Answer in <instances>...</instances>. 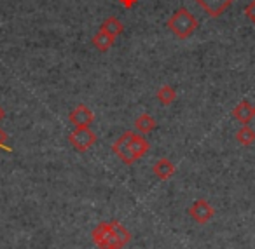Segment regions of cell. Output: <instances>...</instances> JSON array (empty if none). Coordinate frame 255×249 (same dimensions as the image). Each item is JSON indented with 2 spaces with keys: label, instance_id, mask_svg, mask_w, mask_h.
Returning a JSON list of instances; mask_svg holds the SVG:
<instances>
[{
  "label": "cell",
  "instance_id": "cell-20",
  "mask_svg": "<svg viewBox=\"0 0 255 249\" xmlns=\"http://www.w3.org/2000/svg\"><path fill=\"white\" fill-rule=\"evenodd\" d=\"M4 117H5V110L2 108V105H0V122L4 120Z\"/></svg>",
  "mask_w": 255,
  "mask_h": 249
},
{
  "label": "cell",
  "instance_id": "cell-17",
  "mask_svg": "<svg viewBox=\"0 0 255 249\" xmlns=\"http://www.w3.org/2000/svg\"><path fill=\"white\" fill-rule=\"evenodd\" d=\"M243 14L247 16V19L252 23V25H255V0H250V2L245 5Z\"/></svg>",
  "mask_w": 255,
  "mask_h": 249
},
{
  "label": "cell",
  "instance_id": "cell-2",
  "mask_svg": "<svg viewBox=\"0 0 255 249\" xmlns=\"http://www.w3.org/2000/svg\"><path fill=\"white\" fill-rule=\"evenodd\" d=\"M68 141L77 152H86L96 143V134L89 127H75L68 134Z\"/></svg>",
  "mask_w": 255,
  "mask_h": 249
},
{
  "label": "cell",
  "instance_id": "cell-18",
  "mask_svg": "<svg viewBox=\"0 0 255 249\" xmlns=\"http://www.w3.org/2000/svg\"><path fill=\"white\" fill-rule=\"evenodd\" d=\"M7 140H9V136H7V133H5L4 129H0V150H5V152H12V148L7 145Z\"/></svg>",
  "mask_w": 255,
  "mask_h": 249
},
{
  "label": "cell",
  "instance_id": "cell-3",
  "mask_svg": "<svg viewBox=\"0 0 255 249\" xmlns=\"http://www.w3.org/2000/svg\"><path fill=\"white\" fill-rule=\"evenodd\" d=\"M131 133H133V131H126V133H123L116 140V143L112 145V152L126 166H131V164H135V162H136L135 155H133V152H131V147H129V138H131Z\"/></svg>",
  "mask_w": 255,
  "mask_h": 249
},
{
  "label": "cell",
  "instance_id": "cell-11",
  "mask_svg": "<svg viewBox=\"0 0 255 249\" xmlns=\"http://www.w3.org/2000/svg\"><path fill=\"white\" fill-rule=\"evenodd\" d=\"M156 126H157L156 119H154L152 115H149V113H142V115H138L135 120V129H136V133H140V134L152 133V131L156 129Z\"/></svg>",
  "mask_w": 255,
  "mask_h": 249
},
{
  "label": "cell",
  "instance_id": "cell-19",
  "mask_svg": "<svg viewBox=\"0 0 255 249\" xmlns=\"http://www.w3.org/2000/svg\"><path fill=\"white\" fill-rule=\"evenodd\" d=\"M119 4L123 5L124 9H133L138 4V0H119Z\"/></svg>",
  "mask_w": 255,
  "mask_h": 249
},
{
  "label": "cell",
  "instance_id": "cell-4",
  "mask_svg": "<svg viewBox=\"0 0 255 249\" xmlns=\"http://www.w3.org/2000/svg\"><path fill=\"white\" fill-rule=\"evenodd\" d=\"M213 214H215V211H213L212 204L206 202L205 199L196 200V202L189 207V216H191L196 223H201V225L208 223V221L213 218Z\"/></svg>",
  "mask_w": 255,
  "mask_h": 249
},
{
  "label": "cell",
  "instance_id": "cell-7",
  "mask_svg": "<svg viewBox=\"0 0 255 249\" xmlns=\"http://www.w3.org/2000/svg\"><path fill=\"white\" fill-rule=\"evenodd\" d=\"M152 172L161 179V181H166V179H170L171 176L177 172V167H175V164L170 161V159L163 157V159H159L156 164H154Z\"/></svg>",
  "mask_w": 255,
  "mask_h": 249
},
{
  "label": "cell",
  "instance_id": "cell-13",
  "mask_svg": "<svg viewBox=\"0 0 255 249\" xmlns=\"http://www.w3.org/2000/svg\"><path fill=\"white\" fill-rule=\"evenodd\" d=\"M112 234V227H110V221H103V223H98L91 232V237H93V242L96 246H100L102 242H105L107 239L110 237Z\"/></svg>",
  "mask_w": 255,
  "mask_h": 249
},
{
  "label": "cell",
  "instance_id": "cell-12",
  "mask_svg": "<svg viewBox=\"0 0 255 249\" xmlns=\"http://www.w3.org/2000/svg\"><path fill=\"white\" fill-rule=\"evenodd\" d=\"M156 98L159 99V103H161V105H164V106H170L171 103H175V101H177V91H175V87H173V85H170V84H164V85H161V87L157 89V92H156Z\"/></svg>",
  "mask_w": 255,
  "mask_h": 249
},
{
  "label": "cell",
  "instance_id": "cell-1",
  "mask_svg": "<svg viewBox=\"0 0 255 249\" xmlns=\"http://www.w3.org/2000/svg\"><path fill=\"white\" fill-rule=\"evenodd\" d=\"M166 26L178 40H185L198 30L199 21L187 7H178L166 21Z\"/></svg>",
  "mask_w": 255,
  "mask_h": 249
},
{
  "label": "cell",
  "instance_id": "cell-8",
  "mask_svg": "<svg viewBox=\"0 0 255 249\" xmlns=\"http://www.w3.org/2000/svg\"><path fill=\"white\" fill-rule=\"evenodd\" d=\"M129 147H131V152L135 155V159H142L145 154H149L150 150V145L149 141L143 138V134L140 133H131V138H129Z\"/></svg>",
  "mask_w": 255,
  "mask_h": 249
},
{
  "label": "cell",
  "instance_id": "cell-21",
  "mask_svg": "<svg viewBox=\"0 0 255 249\" xmlns=\"http://www.w3.org/2000/svg\"><path fill=\"white\" fill-rule=\"evenodd\" d=\"M254 113H255V106H254Z\"/></svg>",
  "mask_w": 255,
  "mask_h": 249
},
{
  "label": "cell",
  "instance_id": "cell-15",
  "mask_svg": "<svg viewBox=\"0 0 255 249\" xmlns=\"http://www.w3.org/2000/svg\"><path fill=\"white\" fill-rule=\"evenodd\" d=\"M236 141L243 147H250L255 143V131L248 124H243V127H240V131L236 133Z\"/></svg>",
  "mask_w": 255,
  "mask_h": 249
},
{
  "label": "cell",
  "instance_id": "cell-14",
  "mask_svg": "<svg viewBox=\"0 0 255 249\" xmlns=\"http://www.w3.org/2000/svg\"><path fill=\"white\" fill-rule=\"evenodd\" d=\"M102 30H105L109 35H112L114 39H117V37L124 32V25L121 23L119 18H116V16H109V18L103 21Z\"/></svg>",
  "mask_w": 255,
  "mask_h": 249
},
{
  "label": "cell",
  "instance_id": "cell-6",
  "mask_svg": "<svg viewBox=\"0 0 255 249\" xmlns=\"http://www.w3.org/2000/svg\"><path fill=\"white\" fill-rule=\"evenodd\" d=\"M68 120L72 122V126L75 127H89L95 120V113L89 106L86 105H77L68 115Z\"/></svg>",
  "mask_w": 255,
  "mask_h": 249
},
{
  "label": "cell",
  "instance_id": "cell-16",
  "mask_svg": "<svg viewBox=\"0 0 255 249\" xmlns=\"http://www.w3.org/2000/svg\"><path fill=\"white\" fill-rule=\"evenodd\" d=\"M110 225H112V232H114V235H116L117 239H119L121 242H123L124 246L128 244V242L131 241V234L128 232V228H124L123 225L119 223V221H110Z\"/></svg>",
  "mask_w": 255,
  "mask_h": 249
},
{
  "label": "cell",
  "instance_id": "cell-5",
  "mask_svg": "<svg viewBox=\"0 0 255 249\" xmlns=\"http://www.w3.org/2000/svg\"><path fill=\"white\" fill-rule=\"evenodd\" d=\"M194 2L210 18H220L234 4V0H194Z\"/></svg>",
  "mask_w": 255,
  "mask_h": 249
},
{
  "label": "cell",
  "instance_id": "cell-9",
  "mask_svg": "<svg viewBox=\"0 0 255 249\" xmlns=\"http://www.w3.org/2000/svg\"><path fill=\"white\" fill-rule=\"evenodd\" d=\"M233 117L241 124H250V120L255 117L254 106L250 105V101H248V99H243V101H240L233 108Z\"/></svg>",
  "mask_w": 255,
  "mask_h": 249
},
{
  "label": "cell",
  "instance_id": "cell-10",
  "mask_svg": "<svg viewBox=\"0 0 255 249\" xmlns=\"http://www.w3.org/2000/svg\"><path fill=\"white\" fill-rule=\"evenodd\" d=\"M93 46H95L96 51H100V53H107V51L110 49V47L114 46V42H116V39H114L112 35H109V33L105 32V30L100 28L98 32L93 35L91 39Z\"/></svg>",
  "mask_w": 255,
  "mask_h": 249
}]
</instances>
